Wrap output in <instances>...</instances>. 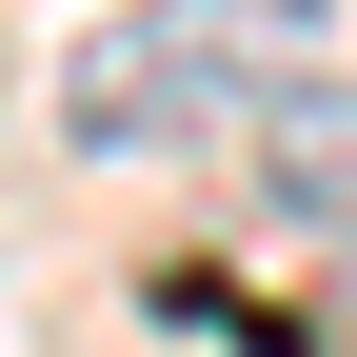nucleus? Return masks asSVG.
I'll return each instance as SVG.
<instances>
[{"label":"nucleus","instance_id":"nucleus-1","mask_svg":"<svg viewBox=\"0 0 357 357\" xmlns=\"http://www.w3.org/2000/svg\"><path fill=\"white\" fill-rule=\"evenodd\" d=\"M337 0H119L60 40V139L79 159H178V139H258L318 100Z\"/></svg>","mask_w":357,"mask_h":357},{"label":"nucleus","instance_id":"nucleus-2","mask_svg":"<svg viewBox=\"0 0 357 357\" xmlns=\"http://www.w3.org/2000/svg\"><path fill=\"white\" fill-rule=\"evenodd\" d=\"M258 178H278L298 218H357V100H337V79H318L298 119H258Z\"/></svg>","mask_w":357,"mask_h":357}]
</instances>
